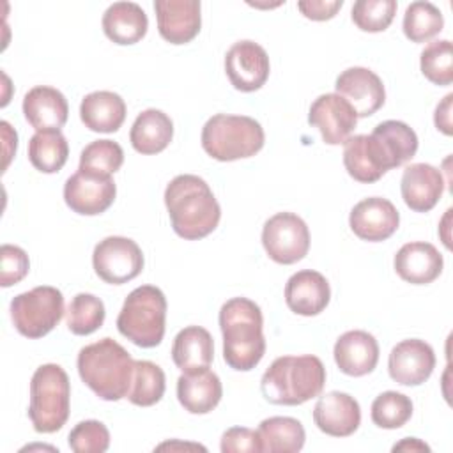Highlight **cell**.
Segmentation results:
<instances>
[{
  "instance_id": "obj_1",
  "label": "cell",
  "mask_w": 453,
  "mask_h": 453,
  "mask_svg": "<svg viewBox=\"0 0 453 453\" xmlns=\"http://www.w3.org/2000/svg\"><path fill=\"white\" fill-rule=\"evenodd\" d=\"M165 205L173 232L188 241L212 234L221 218V207L209 184L191 173L173 177L165 189Z\"/></svg>"
},
{
  "instance_id": "obj_2",
  "label": "cell",
  "mask_w": 453,
  "mask_h": 453,
  "mask_svg": "<svg viewBox=\"0 0 453 453\" xmlns=\"http://www.w3.org/2000/svg\"><path fill=\"white\" fill-rule=\"evenodd\" d=\"M260 306L248 297H232L219 310L223 359L237 372L253 370L265 354Z\"/></svg>"
},
{
  "instance_id": "obj_3",
  "label": "cell",
  "mask_w": 453,
  "mask_h": 453,
  "mask_svg": "<svg viewBox=\"0 0 453 453\" xmlns=\"http://www.w3.org/2000/svg\"><path fill=\"white\" fill-rule=\"evenodd\" d=\"M80 379L101 400L117 402L127 396L133 380L134 361L113 338H103L85 345L76 359Z\"/></svg>"
},
{
  "instance_id": "obj_4",
  "label": "cell",
  "mask_w": 453,
  "mask_h": 453,
  "mask_svg": "<svg viewBox=\"0 0 453 453\" xmlns=\"http://www.w3.org/2000/svg\"><path fill=\"white\" fill-rule=\"evenodd\" d=\"M326 384V368L317 356H281L264 372L262 395L274 405H301L319 396Z\"/></svg>"
},
{
  "instance_id": "obj_5",
  "label": "cell",
  "mask_w": 453,
  "mask_h": 453,
  "mask_svg": "<svg viewBox=\"0 0 453 453\" xmlns=\"http://www.w3.org/2000/svg\"><path fill=\"white\" fill-rule=\"evenodd\" d=\"M71 384L60 365H41L30 380L28 418L39 434L60 430L69 418Z\"/></svg>"
},
{
  "instance_id": "obj_6",
  "label": "cell",
  "mask_w": 453,
  "mask_h": 453,
  "mask_svg": "<svg viewBox=\"0 0 453 453\" xmlns=\"http://www.w3.org/2000/svg\"><path fill=\"white\" fill-rule=\"evenodd\" d=\"M265 142L262 126L246 115L216 113L202 127V147L216 161L255 156Z\"/></svg>"
},
{
  "instance_id": "obj_7",
  "label": "cell",
  "mask_w": 453,
  "mask_h": 453,
  "mask_svg": "<svg viewBox=\"0 0 453 453\" xmlns=\"http://www.w3.org/2000/svg\"><path fill=\"white\" fill-rule=\"evenodd\" d=\"M166 297L154 285H142L129 292L117 317L119 333L138 347H157L165 336Z\"/></svg>"
},
{
  "instance_id": "obj_8",
  "label": "cell",
  "mask_w": 453,
  "mask_h": 453,
  "mask_svg": "<svg viewBox=\"0 0 453 453\" xmlns=\"http://www.w3.org/2000/svg\"><path fill=\"white\" fill-rule=\"evenodd\" d=\"M16 331L27 338L46 336L64 315V296L50 285L18 294L9 306Z\"/></svg>"
},
{
  "instance_id": "obj_9",
  "label": "cell",
  "mask_w": 453,
  "mask_h": 453,
  "mask_svg": "<svg viewBox=\"0 0 453 453\" xmlns=\"http://www.w3.org/2000/svg\"><path fill=\"white\" fill-rule=\"evenodd\" d=\"M262 246L276 264H296L310 250L308 225L294 212H278L264 223Z\"/></svg>"
},
{
  "instance_id": "obj_10",
  "label": "cell",
  "mask_w": 453,
  "mask_h": 453,
  "mask_svg": "<svg viewBox=\"0 0 453 453\" xmlns=\"http://www.w3.org/2000/svg\"><path fill=\"white\" fill-rule=\"evenodd\" d=\"M92 265L103 281L110 285H122L142 273L143 253L133 239L110 235L96 244Z\"/></svg>"
},
{
  "instance_id": "obj_11",
  "label": "cell",
  "mask_w": 453,
  "mask_h": 453,
  "mask_svg": "<svg viewBox=\"0 0 453 453\" xmlns=\"http://www.w3.org/2000/svg\"><path fill=\"white\" fill-rule=\"evenodd\" d=\"M269 57L255 41H237L225 55V73L235 90L255 92L269 78Z\"/></svg>"
},
{
  "instance_id": "obj_12",
  "label": "cell",
  "mask_w": 453,
  "mask_h": 453,
  "mask_svg": "<svg viewBox=\"0 0 453 453\" xmlns=\"http://www.w3.org/2000/svg\"><path fill=\"white\" fill-rule=\"evenodd\" d=\"M368 142L375 161L384 172L405 165L418 150V134L402 120L377 124L368 134Z\"/></svg>"
},
{
  "instance_id": "obj_13",
  "label": "cell",
  "mask_w": 453,
  "mask_h": 453,
  "mask_svg": "<svg viewBox=\"0 0 453 453\" xmlns=\"http://www.w3.org/2000/svg\"><path fill=\"white\" fill-rule=\"evenodd\" d=\"M308 122L322 134L324 143L340 145L350 138L357 124L354 108L336 92L319 96L308 111Z\"/></svg>"
},
{
  "instance_id": "obj_14",
  "label": "cell",
  "mask_w": 453,
  "mask_h": 453,
  "mask_svg": "<svg viewBox=\"0 0 453 453\" xmlns=\"http://www.w3.org/2000/svg\"><path fill=\"white\" fill-rule=\"evenodd\" d=\"M336 94L342 96L359 117H370L386 101L382 80L368 67H349L336 78Z\"/></svg>"
},
{
  "instance_id": "obj_15",
  "label": "cell",
  "mask_w": 453,
  "mask_h": 453,
  "mask_svg": "<svg viewBox=\"0 0 453 453\" xmlns=\"http://www.w3.org/2000/svg\"><path fill=\"white\" fill-rule=\"evenodd\" d=\"M117 186L111 177H94L76 172L64 184V200L67 207L81 216L104 212L115 200Z\"/></svg>"
},
{
  "instance_id": "obj_16",
  "label": "cell",
  "mask_w": 453,
  "mask_h": 453,
  "mask_svg": "<svg viewBox=\"0 0 453 453\" xmlns=\"http://www.w3.org/2000/svg\"><path fill=\"white\" fill-rule=\"evenodd\" d=\"M349 225L359 239L380 242L389 239L398 230L400 214L388 198L370 196L352 207Z\"/></svg>"
},
{
  "instance_id": "obj_17",
  "label": "cell",
  "mask_w": 453,
  "mask_h": 453,
  "mask_svg": "<svg viewBox=\"0 0 453 453\" xmlns=\"http://www.w3.org/2000/svg\"><path fill=\"white\" fill-rule=\"evenodd\" d=\"M435 368L434 349L418 338L396 343L388 357L389 377L402 386L423 384Z\"/></svg>"
},
{
  "instance_id": "obj_18",
  "label": "cell",
  "mask_w": 453,
  "mask_h": 453,
  "mask_svg": "<svg viewBox=\"0 0 453 453\" xmlns=\"http://www.w3.org/2000/svg\"><path fill=\"white\" fill-rule=\"evenodd\" d=\"M157 32L170 44L193 41L202 27L198 0H156Z\"/></svg>"
},
{
  "instance_id": "obj_19",
  "label": "cell",
  "mask_w": 453,
  "mask_h": 453,
  "mask_svg": "<svg viewBox=\"0 0 453 453\" xmlns=\"http://www.w3.org/2000/svg\"><path fill=\"white\" fill-rule=\"evenodd\" d=\"M317 428L331 437H349L361 425V409L356 398L342 391H329L319 396L313 407Z\"/></svg>"
},
{
  "instance_id": "obj_20",
  "label": "cell",
  "mask_w": 453,
  "mask_h": 453,
  "mask_svg": "<svg viewBox=\"0 0 453 453\" xmlns=\"http://www.w3.org/2000/svg\"><path fill=\"white\" fill-rule=\"evenodd\" d=\"M400 191L405 205L411 211L428 212L442 196V173L428 163H412L402 173Z\"/></svg>"
},
{
  "instance_id": "obj_21",
  "label": "cell",
  "mask_w": 453,
  "mask_h": 453,
  "mask_svg": "<svg viewBox=\"0 0 453 453\" xmlns=\"http://www.w3.org/2000/svg\"><path fill=\"white\" fill-rule=\"evenodd\" d=\"M331 299L329 281L324 274L313 269L297 271L287 280L285 303L287 306L303 317H313L326 310Z\"/></svg>"
},
{
  "instance_id": "obj_22",
  "label": "cell",
  "mask_w": 453,
  "mask_h": 453,
  "mask_svg": "<svg viewBox=\"0 0 453 453\" xmlns=\"http://www.w3.org/2000/svg\"><path fill=\"white\" fill-rule=\"evenodd\" d=\"M334 363L345 375L363 377L372 373L379 361V343L373 334L354 329L343 333L333 349Z\"/></svg>"
},
{
  "instance_id": "obj_23",
  "label": "cell",
  "mask_w": 453,
  "mask_h": 453,
  "mask_svg": "<svg viewBox=\"0 0 453 453\" xmlns=\"http://www.w3.org/2000/svg\"><path fill=\"white\" fill-rule=\"evenodd\" d=\"M393 265L403 281L412 285H426L439 278L444 260L434 244L414 241L403 244L396 251Z\"/></svg>"
},
{
  "instance_id": "obj_24",
  "label": "cell",
  "mask_w": 453,
  "mask_h": 453,
  "mask_svg": "<svg viewBox=\"0 0 453 453\" xmlns=\"http://www.w3.org/2000/svg\"><path fill=\"white\" fill-rule=\"evenodd\" d=\"M23 115L37 131L60 129L67 122L69 115L67 99L53 87L37 85L23 97Z\"/></svg>"
},
{
  "instance_id": "obj_25",
  "label": "cell",
  "mask_w": 453,
  "mask_h": 453,
  "mask_svg": "<svg viewBox=\"0 0 453 453\" xmlns=\"http://www.w3.org/2000/svg\"><path fill=\"white\" fill-rule=\"evenodd\" d=\"M223 396L219 377L209 368L186 372L177 379L179 403L191 414L211 412Z\"/></svg>"
},
{
  "instance_id": "obj_26",
  "label": "cell",
  "mask_w": 453,
  "mask_h": 453,
  "mask_svg": "<svg viewBox=\"0 0 453 453\" xmlns=\"http://www.w3.org/2000/svg\"><path fill=\"white\" fill-rule=\"evenodd\" d=\"M80 119L90 131L115 133L126 120V103L111 90L90 92L81 99Z\"/></svg>"
},
{
  "instance_id": "obj_27",
  "label": "cell",
  "mask_w": 453,
  "mask_h": 453,
  "mask_svg": "<svg viewBox=\"0 0 453 453\" xmlns=\"http://www.w3.org/2000/svg\"><path fill=\"white\" fill-rule=\"evenodd\" d=\"M147 14L134 2H115L103 14L104 35L120 46L142 41L147 34Z\"/></svg>"
},
{
  "instance_id": "obj_28",
  "label": "cell",
  "mask_w": 453,
  "mask_h": 453,
  "mask_svg": "<svg viewBox=\"0 0 453 453\" xmlns=\"http://www.w3.org/2000/svg\"><path fill=\"white\" fill-rule=\"evenodd\" d=\"M214 357V342L211 333L202 326H188L177 333L172 345L175 366L186 373L209 368Z\"/></svg>"
},
{
  "instance_id": "obj_29",
  "label": "cell",
  "mask_w": 453,
  "mask_h": 453,
  "mask_svg": "<svg viewBox=\"0 0 453 453\" xmlns=\"http://www.w3.org/2000/svg\"><path fill=\"white\" fill-rule=\"evenodd\" d=\"M173 138L172 119L156 108L143 110L133 122L129 131V142L140 154L150 156L163 152Z\"/></svg>"
},
{
  "instance_id": "obj_30",
  "label": "cell",
  "mask_w": 453,
  "mask_h": 453,
  "mask_svg": "<svg viewBox=\"0 0 453 453\" xmlns=\"http://www.w3.org/2000/svg\"><path fill=\"white\" fill-rule=\"evenodd\" d=\"M258 437L264 453H296L304 446L306 432L299 419L273 416L258 425Z\"/></svg>"
},
{
  "instance_id": "obj_31",
  "label": "cell",
  "mask_w": 453,
  "mask_h": 453,
  "mask_svg": "<svg viewBox=\"0 0 453 453\" xmlns=\"http://www.w3.org/2000/svg\"><path fill=\"white\" fill-rule=\"evenodd\" d=\"M69 156V143L60 129L37 131L28 142V161L42 173L62 170Z\"/></svg>"
},
{
  "instance_id": "obj_32",
  "label": "cell",
  "mask_w": 453,
  "mask_h": 453,
  "mask_svg": "<svg viewBox=\"0 0 453 453\" xmlns=\"http://www.w3.org/2000/svg\"><path fill=\"white\" fill-rule=\"evenodd\" d=\"M165 388L166 379L161 366L147 359H138L133 366V380L126 398L133 405L150 407L163 398Z\"/></svg>"
},
{
  "instance_id": "obj_33",
  "label": "cell",
  "mask_w": 453,
  "mask_h": 453,
  "mask_svg": "<svg viewBox=\"0 0 453 453\" xmlns=\"http://www.w3.org/2000/svg\"><path fill=\"white\" fill-rule=\"evenodd\" d=\"M343 165L347 173L363 184L375 182L384 175L372 154L368 134H356L347 138L343 143Z\"/></svg>"
},
{
  "instance_id": "obj_34",
  "label": "cell",
  "mask_w": 453,
  "mask_h": 453,
  "mask_svg": "<svg viewBox=\"0 0 453 453\" xmlns=\"http://www.w3.org/2000/svg\"><path fill=\"white\" fill-rule=\"evenodd\" d=\"M124 163V150L113 140L90 142L80 154L78 170L94 177H111Z\"/></svg>"
},
{
  "instance_id": "obj_35",
  "label": "cell",
  "mask_w": 453,
  "mask_h": 453,
  "mask_svg": "<svg viewBox=\"0 0 453 453\" xmlns=\"http://www.w3.org/2000/svg\"><path fill=\"white\" fill-rule=\"evenodd\" d=\"M444 27V18L439 7L432 2H412L403 14V34L412 42H426L435 37Z\"/></svg>"
},
{
  "instance_id": "obj_36",
  "label": "cell",
  "mask_w": 453,
  "mask_h": 453,
  "mask_svg": "<svg viewBox=\"0 0 453 453\" xmlns=\"http://www.w3.org/2000/svg\"><path fill=\"white\" fill-rule=\"evenodd\" d=\"M104 304L94 294L80 292L67 306V327L76 336H87L97 331L104 322Z\"/></svg>"
},
{
  "instance_id": "obj_37",
  "label": "cell",
  "mask_w": 453,
  "mask_h": 453,
  "mask_svg": "<svg viewBox=\"0 0 453 453\" xmlns=\"http://www.w3.org/2000/svg\"><path fill=\"white\" fill-rule=\"evenodd\" d=\"M372 421L379 428L395 430L403 426L412 416V402L398 391H384L372 402Z\"/></svg>"
},
{
  "instance_id": "obj_38",
  "label": "cell",
  "mask_w": 453,
  "mask_h": 453,
  "mask_svg": "<svg viewBox=\"0 0 453 453\" xmlns=\"http://www.w3.org/2000/svg\"><path fill=\"white\" fill-rule=\"evenodd\" d=\"M423 76L435 85H449L453 81V46L448 39L428 42L419 57Z\"/></svg>"
},
{
  "instance_id": "obj_39",
  "label": "cell",
  "mask_w": 453,
  "mask_h": 453,
  "mask_svg": "<svg viewBox=\"0 0 453 453\" xmlns=\"http://www.w3.org/2000/svg\"><path fill=\"white\" fill-rule=\"evenodd\" d=\"M395 0H359L352 5L350 16L354 25L363 32H384L395 14H396Z\"/></svg>"
},
{
  "instance_id": "obj_40",
  "label": "cell",
  "mask_w": 453,
  "mask_h": 453,
  "mask_svg": "<svg viewBox=\"0 0 453 453\" xmlns=\"http://www.w3.org/2000/svg\"><path fill=\"white\" fill-rule=\"evenodd\" d=\"M67 442L74 453H104L110 446V432L104 423L85 419L69 432Z\"/></svg>"
},
{
  "instance_id": "obj_41",
  "label": "cell",
  "mask_w": 453,
  "mask_h": 453,
  "mask_svg": "<svg viewBox=\"0 0 453 453\" xmlns=\"http://www.w3.org/2000/svg\"><path fill=\"white\" fill-rule=\"evenodd\" d=\"M30 269L28 255L23 248L4 244L0 248V285L4 288L19 283Z\"/></svg>"
},
{
  "instance_id": "obj_42",
  "label": "cell",
  "mask_w": 453,
  "mask_h": 453,
  "mask_svg": "<svg viewBox=\"0 0 453 453\" xmlns=\"http://www.w3.org/2000/svg\"><path fill=\"white\" fill-rule=\"evenodd\" d=\"M219 449L223 453H255L262 451L258 432L246 426H232L221 435Z\"/></svg>"
},
{
  "instance_id": "obj_43",
  "label": "cell",
  "mask_w": 453,
  "mask_h": 453,
  "mask_svg": "<svg viewBox=\"0 0 453 453\" xmlns=\"http://www.w3.org/2000/svg\"><path fill=\"white\" fill-rule=\"evenodd\" d=\"M343 0H301L297 2V9L301 14L313 21H326L336 16V12L342 9Z\"/></svg>"
},
{
  "instance_id": "obj_44",
  "label": "cell",
  "mask_w": 453,
  "mask_h": 453,
  "mask_svg": "<svg viewBox=\"0 0 453 453\" xmlns=\"http://www.w3.org/2000/svg\"><path fill=\"white\" fill-rule=\"evenodd\" d=\"M451 101H453V94L444 96V99L437 104L435 113H434L435 127L441 133H444L446 136H449L453 133V127H451Z\"/></svg>"
},
{
  "instance_id": "obj_45",
  "label": "cell",
  "mask_w": 453,
  "mask_h": 453,
  "mask_svg": "<svg viewBox=\"0 0 453 453\" xmlns=\"http://www.w3.org/2000/svg\"><path fill=\"white\" fill-rule=\"evenodd\" d=\"M0 126H2L4 140H5V165H4V168H7L9 159L12 157V154L16 152V147H18V136H16V133H14V134H12V138L9 140V136H11V126H9V122L2 120V122H0Z\"/></svg>"
},
{
  "instance_id": "obj_46",
  "label": "cell",
  "mask_w": 453,
  "mask_h": 453,
  "mask_svg": "<svg viewBox=\"0 0 453 453\" xmlns=\"http://www.w3.org/2000/svg\"><path fill=\"white\" fill-rule=\"evenodd\" d=\"M393 451H430V448L416 437H405L393 446Z\"/></svg>"
},
{
  "instance_id": "obj_47",
  "label": "cell",
  "mask_w": 453,
  "mask_h": 453,
  "mask_svg": "<svg viewBox=\"0 0 453 453\" xmlns=\"http://www.w3.org/2000/svg\"><path fill=\"white\" fill-rule=\"evenodd\" d=\"M173 446H177V448H200V449H205L203 446H196V444H170V442H165V444H161V446H157V449H165V448H173Z\"/></svg>"
}]
</instances>
